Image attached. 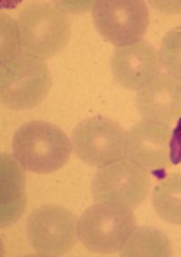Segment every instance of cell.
<instances>
[{
	"mask_svg": "<svg viewBox=\"0 0 181 257\" xmlns=\"http://www.w3.org/2000/svg\"><path fill=\"white\" fill-rule=\"evenodd\" d=\"M26 173L19 161L10 154L0 157V225H12L27 207Z\"/></svg>",
	"mask_w": 181,
	"mask_h": 257,
	"instance_id": "7c38bea8",
	"label": "cell"
},
{
	"mask_svg": "<svg viewBox=\"0 0 181 257\" xmlns=\"http://www.w3.org/2000/svg\"><path fill=\"white\" fill-rule=\"evenodd\" d=\"M122 256H170L171 243L160 230L142 226L134 230L121 248Z\"/></svg>",
	"mask_w": 181,
	"mask_h": 257,
	"instance_id": "4fadbf2b",
	"label": "cell"
},
{
	"mask_svg": "<svg viewBox=\"0 0 181 257\" xmlns=\"http://www.w3.org/2000/svg\"><path fill=\"white\" fill-rule=\"evenodd\" d=\"M169 127L163 122L142 120L128 134L127 156L144 170L164 172L168 166Z\"/></svg>",
	"mask_w": 181,
	"mask_h": 257,
	"instance_id": "30bf717a",
	"label": "cell"
},
{
	"mask_svg": "<svg viewBox=\"0 0 181 257\" xmlns=\"http://www.w3.org/2000/svg\"><path fill=\"white\" fill-rule=\"evenodd\" d=\"M149 190V176L147 170L133 161L126 160L102 167L92 182V194L95 202L127 210L139 207Z\"/></svg>",
	"mask_w": 181,
	"mask_h": 257,
	"instance_id": "5b68a950",
	"label": "cell"
},
{
	"mask_svg": "<svg viewBox=\"0 0 181 257\" xmlns=\"http://www.w3.org/2000/svg\"><path fill=\"white\" fill-rule=\"evenodd\" d=\"M152 206L163 220L181 225V172L169 175L154 188Z\"/></svg>",
	"mask_w": 181,
	"mask_h": 257,
	"instance_id": "5bb4252c",
	"label": "cell"
},
{
	"mask_svg": "<svg viewBox=\"0 0 181 257\" xmlns=\"http://www.w3.org/2000/svg\"><path fill=\"white\" fill-rule=\"evenodd\" d=\"M14 158L25 169L35 173L55 172L67 163L72 143L54 124L31 120L19 127L12 141Z\"/></svg>",
	"mask_w": 181,
	"mask_h": 257,
	"instance_id": "6da1fadb",
	"label": "cell"
},
{
	"mask_svg": "<svg viewBox=\"0 0 181 257\" xmlns=\"http://www.w3.org/2000/svg\"><path fill=\"white\" fill-rule=\"evenodd\" d=\"M135 227L136 219L130 210L98 203L82 214L77 233L89 250L110 253L123 247Z\"/></svg>",
	"mask_w": 181,
	"mask_h": 257,
	"instance_id": "277c9868",
	"label": "cell"
},
{
	"mask_svg": "<svg viewBox=\"0 0 181 257\" xmlns=\"http://www.w3.org/2000/svg\"><path fill=\"white\" fill-rule=\"evenodd\" d=\"M136 107L144 119L171 123L181 114V81L160 74L136 96Z\"/></svg>",
	"mask_w": 181,
	"mask_h": 257,
	"instance_id": "8fae6325",
	"label": "cell"
},
{
	"mask_svg": "<svg viewBox=\"0 0 181 257\" xmlns=\"http://www.w3.org/2000/svg\"><path fill=\"white\" fill-rule=\"evenodd\" d=\"M111 67L113 77L121 85L139 91L158 77L162 64L154 46L139 41L113 51Z\"/></svg>",
	"mask_w": 181,
	"mask_h": 257,
	"instance_id": "9c48e42d",
	"label": "cell"
},
{
	"mask_svg": "<svg viewBox=\"0 0 181 257\" xmlns=\"http://www.w3.org/2000/svg\"><path fill=\"white\" fill-rule=\"evenodd\" d=\"M76 231L75 215L55 204L36 209L27 224L28 241L42 256H59L69 252L75 245Z\"/></svg>",
	"mask_w": 181,
	"mask_h": 257,
	"instance_id": "ba28073f",
	"label": "cell"
},
{
	"mask_svg": "<svg viewBox=\"0 0 181 257\" xmlns=\"http://www.w3.org/2000/svg\"><path fill=\"white\" fill-rule=\"evenodd\" d=\"M159 55L161 64L167 74L181 81V26L166 34Z\"/></svg>",
	"mask_w": 181,
	"mask_h": 257,
	"instance_id": "9a60e30c",
	"label": "cell"
},
{
	"mask_svg": "<svg viewBox=\"0 0 181 257\" xmlns=\"http://www.w3.org/2000/svg\"><path fill=\"white\" fill-rule=\"evenodd\" d=\"M98 32L115 46L140 41L149 23V10L140 0H101L93 8Z\"/></svg>",
	"mask_w": 181,
	"mask_h": 257,
	"instance_id": "52a82bcc",
	"label": "cell"
},
{
	"mask_svg": "<svg viewBox=\"0 0 181 257\" xmlns=\"http://www.w3.org/2000/svg\"><path fill=\"white\" fill-rule=\"evenodd\" d=\"M169 159L174 165L181 163V117L176 122L169 142Z\"/></svg>",
	"mask_w": 181,
	"mask_h": 257,
	"instance_id": "e0dca14e",
	"label": "cell"
},
{
	"mask_svg": "<svg viewBox=\"0 0 181 257\" xmlns=\"http://www.w3.org/2000/svg\"><path fill=\"white\" fill-rule=\"evenodd\" d=\"M51 74L43 59L26 54L0 64V100L16 110L35 108L51 88Z\"/></svg>",
	"mask_w": 181,
	"mask_h": 257,
	"instance_id": "3957f363",
	"label": "cell"
},
{
	"mask_svg": "<svg viewBox=\"0 0 181 257\" xmlns=\"http://www.w3.org/2000/svg\"><path fill=\"white\" fill-rule=\"evenodd\" d=\"M128 135L121 124L96 116L80 122L72 141L75 154L84 163L104 167L121 161L127 155Z\"/></svg>",
	"mask_w": 181,
	"mask_h": 257,
	"instance_id": "8992f818",
	"label": "cell"
},
{
	"mask_svg": "<svg viewBox=\"0 0 181 257\" xmlns=\"http://www.w3.org/2000/svg\"><path fill=\"white\" fill-rule=\"evenodd\" d=\"M0 34H1V50H0V64L12 59L20 54L19 33L17 24L9 15H0Z\"/></svg>",
	"mask_w": 181,
	"mask_h": 257,
	"instance_id": "2e32d148",
	"label": "cell"
},
{
	"mask_svg": "<svg viewBox=\"0 0 181 257\" xmlns=\"http://www.w3.org/2000/svg\"><path fill=\"white\" fill-rule=\"evenodd\" d=\"M17 28L23 54L47 59L68 44L71 22L64 10L48 4H33L20 12Z\"/></svg>",
	"mask_w": 181,
	"mask_h": 257,
	"instance_id": "7a4b0ae2",
	"label": "cell"
}]
</instances>
